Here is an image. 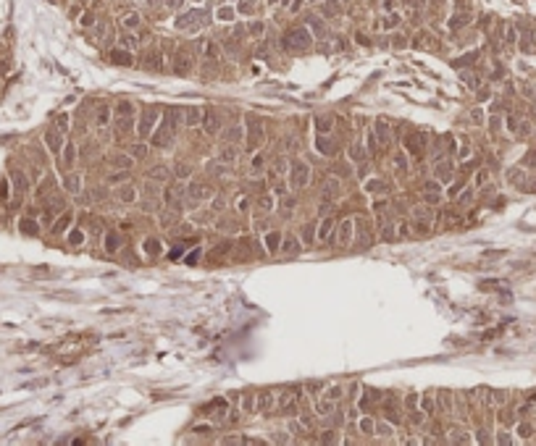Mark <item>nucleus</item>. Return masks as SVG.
<instances>
[{
	"mask_svg": "<svg viewBox=\"0 0 536 446\" xmlns=\"http://www.w3.org/2000/svg\"><path fill=\"white\" fill-rule=\"evenodd\" d=\"M8 179H11V189H14V208H18V205H21V199L27 197L29 189H32V176L24 171L21 165H14V163H11Z\"/></svg>",
	"mask_w": 536,
	"mask_h": 446,
	"instance_id": "f257e3e1",
	"label": "nucleus"
},
{
	"mask_svg": "<svg viewBox=\"0 0 536 446\" xmlns=\"http://www.w3.org/2000/svg\"><path fill=\"white\" fill-rule=\"evenodd\" d=\"M289 182H292L294 189H302V186L311 182V165L302 163V160H292V165H289Z\"/></svg>",
	"mask_w": 536,
	"mask_h": 446,
	"instance_id": "f03ea898",
	"label": "nucleus"
},
{
	"mask_svg": "<svg viewBox=\"0 0 536 446\" xmlns=\"http://www.w3.org/2000/svg\"><path fill=\"white\" fill-rule=\"evenodd\" d=\"M63 145H66V142H63V132L58 126H50L48 132H45V147H48L53 155H61Z\"/></svg>",
	"mask_w": 536,
	"mask_h": 446,
	"instance_id": "7ed1b4c3",
	"label": "nucleus"
},
{
	"mask_svg": "<svg viewBox=\"0 0 536 446\" xmlns=\"http://www.w3.org/2000/svg\"><path fill=\"white\" fill-rule=\"evenodd\" d=\"M187 192H190L192 202H205V199L213 197V186L205 184V182H192L190 186H187Z\"/></svg>",
	"mask_w": 536,
	"mask_h": 446,
	"instance_id": "20e7f679",
	"label": "nucleus"
},
{
	"mask_svg": "<svg viewBox=\"0 0 536 446\" xmlns=\"http://www.w3.org/2000/svg\"><path fill=\"white\" fill-rule=\"evenodd\" d=\"M173 134H176V132H173L169 124H160L158 132L153 134V145H156V147H171L173 145Z\"/></svg>",
	"mask_w": 536,
	"mask_h": 446,
	"instance_id": "39448f33",
	"label": "nucleus"
},
{
	"mask_svg": "<svg viewBox=\"0 0 536 446\" xmlns=\"http://www.w3.org/2000/svg\"><path fill=\"white\" fill-rule=\"evenodd\" d=\"M308 45H311V34H305L302 29H294V32H289V34H287V48L305 50Z\"/></svg>",
	"mask_w": 536,
	"mask_h": 446,
	"instance_id": "423d86ee",
	"label": "nucleus"
},
{
	"mask_svg": "<svg viewBox=\"0 0 536 446\" xmlns=\"http://www.w3.org/2000/svg\"><path fill=\"white\" fill-rule=\"evenodd\" d=\"M71 218H74V215H71V210H63L61 215L55 218V223L50 226V231H53L55 236H58V234H66V231H69V226H71Z\"/></svg>",
	"mask_w": 536,
	"mask_h": 446,
	"instance_id": "0eeeda50",
	"label": "nucleus"
},
{
	"mask_svg": "<svg viewBox=\"0 0 536 446\" xmlns=\"http://www.w3.org/2000/svg\"><path fill=\"white\" fill-rule=\"evenodd\" d=\"M18 231H21L24 236H37V234H40V223H37L35 218H27V215H24L21 221H18Z\"/></svg>",
	"mask_w": 536,
	"mask_h": 446,
	"instance_id": "6e6552de",
	"label": "nucleus"
},
{
	"mask_svg": "<svg viewBox=\"0 0 536 446\" xmlns=\"http://www.w3.org/2000/svg\"><path fill=\"white\" fill-rule=\"evenodd\" d=\"M423 197H426V202L429 205H436V202H442V192H439V184L436 182H429L423 186Z\"/></svg>",
	"mask_w": 536,
	"mask_h": 446,
	"instance_id": "1a4fd4ad",
	"label": "nucleus"
},
{
	"mask_svg": "<svg viewBox=\"0 0 536 446\" xmlns=\"http://www.w3.org/2000/svg\"><path fill=\"white\" fill-rule=\"evenodd\" d=\"M200 121H203V108L190 105V108H187V118H184V124H187V126H197Z\"/></svg>",
	"mask_w": 536,
	"mask_h": 446,
	"instance_id": "9d476101",
	"label": "nucleus"
},
{
	"mask_svg": "<svg viewBox=\"0 0 536 446\" xmlns=\"http://www.w3.org/2000/svg\"><path fill=\"white\" fill-rule=\"evenodd\" d=\"M121 244H124V239H121L119 231H108V234H105V249L108 252H116Z\"/></svg>",
	"mask_w": 536,
	"mask_h": 446,
	"instance_id": "9b49d317",
	"label": "nucleus"
},
{
	"mask_svg": "<svg viewBox=\"0 0 536 446\" xmlns=\"http://www.w3.org/2000/svg\"><path fill=\"white\" fill-rule=\"evenodd\" d=\"M205 116H208V121H203V124H205V132H208V134H216L218 126H221L218 113H216V111H205Z\"/></svg>",
	"mask_w": 536,
	"mask_h": 446,
	"instance_id": "f8f14e48",
	"label": "nucleus"
},
{
	"mask_svg": "<svg viewBox=\"0 0 536 446\" xmlns=\"http://www.w3.org/2000/svg\"><path fill=\"white\" fill-rule=\"evenodd\" d=\"M153 124H156V113H147L145 118L139 121L137 134H139V137H147V134H150V129H153Z\"/></svg>",
	"mask_w": 536,
	"mask_h": 446,
	"instance_id": "ddd939ff",
	"label": "nucleus"
},
{
	"mask_svg": "<svg viewBox=\"0 0 536 446\" xmlns=\"http://www.w3.org/2000/svg\"><path fill=\"white\" fill-rule=\"evenodd\" d=\"M350 236H352V221L347 218V221L339 223V244H347V242H350Z\"/></svg>",
	"mask_w": 536,
	"mask_h": 446,
	"instance_id": "4468645a",
	"label": "nucleus"
},
{
	"mask_svg": "<svg viewBox=\"0 0 536 446\" xmlns=\"http://www.w3.org/2000/svg\"><path fill=\"white\" fill-rule=\"evenodd\" d=\"M281 249H284V255H297V252H300V242H297L294 236H287L284 244H281Z\"/></svg>",
	"mask_w": 536,
	"mask_h": 446,
	"instance_id": "2eb2a0df",
	"label": "nucleus"
},
{
	"mask_svg": "<svg viewBox=\"0 0 536 446\" xmlns=\"http://www.w3.org/2000/svg\"><path fill=\"white\" fill-rule=\"evenodd\" d=\"M66 192H82V176H76V173H69L66 176Z\"/></svg>",
	"mask_w": 536,
	"mask_h": 446,
	"instance_id": "dca6fc26",
	"label": "nucleus"
},
{
	"mask_svg": "<svg viewBox=\"0 0 536 446\" xmlns=\"http://www.w3.org/2000/svg\"><path fill=\"white\" fill-rule=\"evenodd\" d=\"M373 132H376V139L381 137L384 142H389V137H392V134H389V124H386L384 118H379V121H376V129H373Z\"/></svg>",
	"mask_w": 536,
	"mask_h": 446,
	"instance_id": "f3484780",
	"label": "nucleus"
},
{
	"mask_svg": "<svg viewBox=\"0 0 536 446\" xmlns=\"http://www.w3.org/2000/svg\"><path fill=\"white\" fill-rule=\"evenodd\" d=\"M386 189H389V184H384L381 179H371V182H368V192H371V195H384Z\"/></svg>",
	"mask_w": 536,
	"mask_h": 446,
	"instance_id": "a211bd4d",
	"label": "nucleus"
},
{
	"mask_svg": "<svg viewBox=\"0 0 536 446\" xmlns=\"http://www.w3.org/2000/svg\"><path fill=\"white\" fill-rule=\"evenodd\" d=\"M108 116H111V108H108V105H100L98 113H95V124H98V126H105L108 121H111Z\"/></svg>",
	"mask_w": 536,
	"mask_h": 446,
	"instance_id": "6ab92c4d",
	"label": "nucleus"
},
{
	"mask_svg": "<svg viewBox=\"0 0 536 446\" xmlns=\"http://www.w3.org/2000/svg\"><path fill=\"white\" fill-rule=\"evenodd\" d=\"M111 61H113V63H121V66H129V63H132V55H129L126 50H113V53H111Z\"/></svg>",
	"mask_w": 536,
	"mask_h": 446,
	"instance_id": "aec40b11",
	"label": "nucleus"
},
{
	"mask_svg": "<svg viewBox=\"0 0 536 446\" xmlns=\"http://www.w3.org/2000/svg\"><path fill=\"white\" fill-rule=\"evenodd\" d=\"M61 155H63V165H74V158H76V152H74V145H63V150H61Z\"/></svg>",
	"mask_w": 536,
	"mask_h": 446,
	"instance_id": "412c9836",
	"label": "nucleus"
},
{
	"mask_svg": "<svg viewBox=\"0 0 536 446\" xmlns=\"http://www.w3.org/2000/svg\"><path fill=\"white\" fill-rule=\"evenodd\" d=\"M224 139L226 142H240L242 139V126H229L224 132Z\"/></svg>",
	"mask_w": 536,
	"mask_h": 446,
	"instance_id": "4be33fe9",
	"label": "nucleus"
},
{
	"mask_svg": "<svg viewBox=\"0 0 536 446\" xmlns=\"http://www.w3.org/2000/svg\"><path fill=\"white\" fill-rule=\"evenodd\" d=\"M150 179H158V182H166L169 179V168L166 165H156V168H150V173H147Z\"/></svg>",
	"mask_w": 536,
	"mask_h": 446,
	"instance_id": "5701e85b",
	"label": "nucleus"
},
{
	"mask_svg": "<svg viewBox=\"0 0 536 446\" xmlns=\"http://www.w3.org/2000/svg\"><path fill=\"white\" fill-rule=\"evenodd\" d=\"M279 242H281V234H276V231L266 234V247H268V252H276V249H279Z\"/></svg>",
	"mask_w": 536,
	"mask_h": 446,
	"instance_id": "b1692460",
	"label": "nucleus"
},
{
	"mask_svg": "<svg viewBox=\"0 0 536 446\" xmlns=\"http://www.w3.org/2000/svg\"><path fill=\"white\" fill-rule=\"evenodd\" d=\"M331 126H334V118H329V116H318V118H315V129H318L321 134L329 132Z\"/></svg>",
	"mask_w": 536,
	"mask_h": 446,
	"instance_id": "393cba45",
	"label": "nucleus"
},
{
	"mask_svg": "<svg viewBox=\"0 0 536 446\" xmlns=\"http://www.w3.org/2000/svg\"><path fill=\"white\" fill-rule=\"evenodd\" d=\"M11 195H14V189H11V179H3V182H0V202H8Z\"/></svg>",
	"mask_w": 536,
	"mask_h": 446,
	"instance_id": "a878e982",
	"label": "nucleus"
},
{
	"mask_svg": "<svg viewBox=\"0 0 536 446\" xmlns=\"http://www.w3.org/2000/svg\"><path fill=\"white\" fill-rule=\"evenodd\" d=\"M111 163H113L116 168H132V158H129V155H113Z\"/></svg>",
	"mask_w": 536,
	"mask_h": 446,
	"instance_id": "bb28decb",
	"label": "nucleus"
},
{
	"mask_svg": "<svg viewBox=\"0 0 536 446\" xmlns=\"http://www.w3.org/2000/svg\"><path fill=\"white\" fill-rule=\"evenodd\" d=\"M318 150L326 152V155H334L337 147H334V142H326V137H318Z\"/></svg>",
	"mask_w": 536,
	"mask_h": 446,
	"instance_id": "cd10ccee",
	"label": "nucleus"
},
{
	"mask_svg": "<svg viewBox=\"0 0 536 446\" xmlns=\"http://www.w3.org/2000/svg\"><path fill=\"white\" fill-rule=\"evenodd\" d=\"M331 226H334V218H324V221H321V231H318V236H321V239H329V231H331Z\"/></svg>",
	"mask_w": 536,
	"mask_h": 446,
	"instance_id": "c85d7f7f",
	"label": "nucleus"
},
{
	"mask_svg": "<svg viewBox=\"0 0 536 446\" xmlns=\"http://www.w3.org/2000/svg\"><path fill=\"white\" fill-rule=\"evenodd\" d=\"M271 402H274L271 394H260V396H258V412H266V407L271 410Z\"/></svg>",
	"mask_w": 536,
	"mask_h": 446,
	"instance_id": "c756f323",
	"label": "nucleus"
},
{
	"mask_svg": "<svg viewBox=\"0 0 536 446\" xmlns=\"http://www.w3.org/2000/svg\"><path fill=\"white\" fill-rule=\"evenodd\" d=\"M218 158H221L224 163H231V160L237 158V150L234 147H221V155H218Z\"/></svg>",
	"mask_w": 536,
	"mask_h": 446,
	"instance_id": "7c9ffc66",
	"label": "nucleus"
},
{
	"mask_svg": "<svg viewBox=\"0 0 536 446\" xmlns=\"http://www.w3.org/2000/svg\"><path fill=\"white\" fill-rule=\"evenodd\" d=\"M129 155H132V158H147V147L145 145H132L129 147Z\"/></svg>",
	"mask_w": 536,
	"mask_h": 446,
	"instance_id": "2f4dec72",
	"label": "nucleus"
},
{
	"mask_svg": "<svg viewBox=\"0 0 536 446\" xmlns=\"http://www.w3.org/2000/svg\"><path fill=\"white\" fill-rule=\"evenodd\" d=\"M116 111H119V116H132L134 108H132V102H129V100H121L119 105H116Z\"/></svg>",
	"mask_w": 536,
	"mask_h": 446,
	"instance_id": "473e14b6",
	"label": "nucleus"
},
{
	"mask_svg": "<svg viewBox=\"0 0 536 446\" xmlns=\"http://www.w3.org/2000/svg\"><path fill=\"white\" fill-rule=\"evenodd\" d=\"M324 195H326V197H329V195H331V197H337V195H339V182H337V179H331V182L326 184Z\"/></svg>",
	"mask_w": 536,
	"mask_h": 446,
	"instance_id": "72a5a7b5",
	"label": "nucleus"
},
{
	"mask_svg": "<svg viewBox=\"0 0 536 446\" xmlns=\"http://www.w3.org/2000/svg\"><path fill=\"white\" fill-rule=\"evenodd\" d=\"M145 252H147V255H158V252H160V244L156 242V239H147V242H145Z\"/></svg>",
	"mask_w": 536,
	"mask_h": 446,
	"instance_id": "f704fd0d",
	"label": "nucleus"
},
{
	"mask_svg": "<svg viewBox=\"0 0 536 446\" xmlns=\"http://www.w3.org/2000/svg\"><path fill=\"white\" fill-rule=\"evenodd\" d=\"M134 195H137V192H134L132 186H124V189L119 192V197L124 199V202H134Z\"/></svg>",
	"mask_w": 536,
	"mask_h": 446,
	"instance_id": "c9c22d12",
	"label": "nucleus"
},
{
	"mask_svg": "<svg viewBox=\"0 0 536 446\" xmlns=\"http://www.w3.org/2000/svg\"><path fill=\"white\" fill-rule=\"evenodd\" d=\"M302 236H305V244H313V239H315V226L308 223L305 229H302Z\"/></svg>",
	"mask_w": 536,
	"mask_h": 446,
	"instance_id": "e433bc0d",
	"label": "nucleus"
},
{
	"mask_svg": "<svg viewBox=\"0 0 536 446\" xmlns=\"http://www.w3.org/2000/svg\"><path fill=\"white\" fill-rule=\"evenodd\" d=\"M190 173H192V165H190V163H176V176H179V179L190 176Z\"/></svg>",
	"mask_w": 536,
	"mask_h": 446,
	"instance_id": "4c0bfd02",
	"label": "nucleus"
},
{
	"mask_svg": "<svg viewBox=\"0 0 536 446\" xmlns=\"http://www.w3.org/2000/svg\"><path fill=\"white\" fill-rule=\"evenodd\" d=\"M82 242H85V234H82L79 229H74V231L69 234V244H82Z\"/></svg>",
	"mask_w": 536,
	"mask_h": 446,
	"instance_id": "58836bf2",
	"label": "nucleus"
},
{
	"mask_svg": "<svg viewBox=\"0 0 536 446\" xmlns=\"http://www.w3.org/2000/svg\"><path fill=\"white\" fill-rule=\"evenodd\" d=\"M55 126L61 129L63 134H66V129H69V116H66V113H61V116H58V118H55Z\"/></svg>",
	"mask_w": 536,
	"mask_h": 446,
	"instance_id": "ea45409f",
	"label": "nucleus"
},
{
	"mask_svg": "<svg viewBox=\"0 0 536 446\" xmlns=\"http://www.w3.org/2000/svg\"><path fill=\"white\" fill-rule=\"evenodd\" d=\"M292 208H294V197H284L281 199V213L287 215V213H292Z\"/></svg>",
	"mask_w": 536,
	"mask_h": 446,
	"instance_id": "a19ab883",
	"label": "nucleus"
},
{
	"mask_svg": "<svg viewBox=\"0 0 536 446\" xmlns=\"http://www.w3.org/2000/svg\"><path fill=\"white\" fill-rule=\"evenodd\" d=\"M258 202H260V205H258V210H260V213H263V210H271V208H274V199H271V197H260V199H258Z\"/></svg>",
	"mask_w": 536,
	"mask_h": 446,
	"instance_id": "79ce46f5",
	"label": "nucleus"
},
{
	"mask_svg": "<svg viewBox=\"0 0 536 446\" xmlns=\"http://www.w3.org/2000/svg\"><path fill=\"white\" fill-rule=\"evenodd\" d=\"M284 168H287V160H284V158H276V163H274V168H271V171H274V173H284Z\"/></svg>",
	"mask_w": 536,
	"mask_h": 446,
	"instance_id": "37998d69",
	"label": "nucleus"
},
{
	"mask_svg": "<svg viewBox=\"0 0 536 446\" xmlns=\"http://www.w3.org/2000/svg\"><path fill=\"white\" fill-rule=\"evenodd\" d=\"M218 229H221V231H237V223H234V221H226V218H224V221L218 223Z\"/></svg>",
	"mask_w": 536,
	"mask_h": 446,
	"instance_id": "c03bdc74",
	"label": "nucleus"
},
{
	"mask_svg": "<svg viewBox=\"0 0 536 446\" xmlns=\"http://www.w3.org/2000/svg\"><path fill=\"white\" fill-rule=\"evenodd\" d=\"M315 410H318V415H329V410H331V402H318V407H315Z\"/></svg>",
	"mask_w": 536,
	"mask_h": 446,
	"instance_id": "a18cd8bd",
	"label": "nucleus"
},
{
	"mask_svg": "<svg viewBox=\"0 0 536 446\" xmlns=\"http://www.w3.org/2000/svg\"><path fill=\"white\" fill-rule=\"evenodd\" d=\"M108 182H113V184H124L126 182V173H116V176H111Z\"/></svg>",
	"mask_w": 536,
	"mask_h": 446,
	"instance_id": "49530a36",
	"label": "nucleus"
},
{
	"mask_svg": "<svg viewBox=\"0 0 536 446\" xmlns=\"http://www.w3.org/2000/svg\"><path fill=\"white\" fill-rule=\"evenodd\" d=\"M350 155H355V158H358V163L360 160H363V150H360L358 145H352V150H350Z\"/></svg>",
	"mask_w": 536,
	"mask_h": 446,
	"instance_id": "de8ad7c7",
	"label": "nucleus"
},
{
	"mask_svg": "<svg viewBox=\"0 0 536 446\" xmlns=\"http://www.w3.org/2000/svg\"><path fill=\"white\" fill-rule=\"evenodd\" d=\"M242 407H244V412H253V396H244Z\"/></svg>",
	"mask_w": 536,
	"mask_h": 446,
	"instance_id": "09e8293b",
	"label": "nucleus"
},
{
	"mask_svg": "<svg viewBox=\"0 0 536 446\" xmlns=\"http://www.w3.org/2000/svg\"><path fill=\"white\" fill-rule=\"evenodd\" d=\"M360 428H363L365 433H371V430H373V420H363V423H360Z\"/></svg>",
	"mask_w": 536,
	"mask_h": 446,
	"instance_id": "8fccbe9b",
	"label": "nucleus"
},
{
	"mask_svg": "<svg viewBox=\"0 0 536 446\" xmlns=\"http://www.w3.org/2000/svg\"><path fill=\"white\" fill-rule=\"evenodd\" d=\"M339 396H342V389H339V386H334V389L329 391V399H339Z\"/></svg>",
	"mask_w": 536,
	"mask_h": 446,
	"instance_id": "3c124183",
	"label": "nucleus"
},
{
	"mask_svg": "<svg viewBox=\"0 0 536 446\" xmlns=\"http://www.w3.org/2000/svg\"><path fill=\"white\" fill-rule=\"evenodd\" d=\"M410 420H413V423H421L423 415H421V412H410Z\"/></svg>",
	"mask_w": 536,
	"mask_h": 446,
	"instance_id": "603ef678",
	"label": "nucleus"
},
{
	"mask_svg": "<svg viewBox=\"0 0 536 446\" xmlns=\"http://www.w3.org/2000/svg\"><path fill=\"white\" fill-rule=\"evenodd\" d=\"M197 255H200V252L195 249V252H192V255H190V257H187V263H190V265H195V263H197Z\"/></svg>",
	"mask_w": 536,
	"mask_h": 446,
	"instance_id": "864d4df0",
	"label": "nucleus"
}]
</instances>
